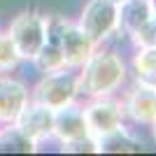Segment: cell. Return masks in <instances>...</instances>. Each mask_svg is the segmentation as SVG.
I'll return each mask as SVG.
<instances>
[{
    "instance_id": "8",
    "label": "cell",
    "mask_w": 156,
    "mask_h": 156,
    "mask_svg": "<svg viewBox=\"0 0 156 156\" xmlns=\"http://www.w3.org/2000/svg\"><path fill=\"white\" fill-rule=\"evenodd\" d=\"M51 135L58 137V142H70V140H79V137L89 135L86 128L84 110L77 105H63L58 110H54V124H51Z\"/></svg>"
},
{
    "instance_id": "4",
    "label": "cell",
    "mask_w": 156,
    "mask_h": 156,
    "mask_svg": "<svg viewBox=\"0 0 156 156\" xmlns=\"http://www.w3.org/2000/svg\"><path fill=\"white\" fill-rule=\"evenodd\" d=\"M119 2L117 0H89L79 19V28L93 40V44L103 42L117 30Z\"/></svg>"
},
{
    "instance_id": "6",
    "label": "cell",
    "mask_w": 156,
    "mask_h": 156,
    "mask_svg": "<svg viewBox=\"0 0 156 156\" xmlns=\"http://www.w3.org/2000/svg\"><path fill=\"white\" fill-rule=\"evenodd\" d=\"M61 54H63V61L68 68H79L89 61V56L93 54V40L86 35L79 26H72L65 21V26L61 28L58 40H56Z\"/></svg>"
},
{
    "instance_id": "16",
    "label": "cell",
    "mask_w": 156,
    "mask_h": 156,
    "mask_svg": "<svg viewBox=\"0 0 156 156\" xmlns=\"http://www.w3.org/2000/svg\"><path fill=\"white\" fill-rule=\"evenodd\" d=\"M19 61L21 58H19V54H16V49H14L9 35H0V72L14 68Z\"/></svg>"
},
{
    "instance_id": "18",
    "label": "cell",
    "mask_w": 156,
    "mask_h": 156,
    "mask_svg": "<svg viewBox=\"0 0 156 156\" xmlns=\"http://www.w3.org/2000/svg\"><path fill=\"white\" fill-rule=\"evenodd\" d=\"M151 130H154V140H156V119L151 121Z\"/></svg>"
},
{
    "instance_id": "9",
    "label": "cell",
    "mask_w": 156,
    "mask_h": 156,
    "mask_svg": "<svg viewBox=\"0 0 156 156\" xmlns=\"http://www.w3.org/2000/svg\"><path fill=\"white\" fill-rule=\"evenodd\" d=\"M154 16H156L154 0H121L117 28H124L130 35H137L154 21Z\"/></svg>"
},
{
    "instance_id": "11",
    "label": "cell",
    "mask_w": 156,
    "mask_h": 156,
    "mask_svg": "<svg viewBox=\"0 0 156 156\" xmlns=\"http://www.w3.org/2000/svg\"><path fill=\"white\" fill-rule=\"evenodd\" d=\"M126 110L135 121L140 124H151L156 119V86L151 84H140L130 91L128 100H126Z\"/></svg>"
},
{
    "instance_id": "15",
    "label": "cell",
    "mask_w": 156,
    "mask_h": 156,
    "mask_svg": "<svg viewBox=\"0 0 156 156\" xmlns=\"http://www.w3.org/2000/svg\"><path fill=\"white\" fill-rule=\"evenodd\" d=\"M133 65L140 77H156V44H142L133 58Z\"/></svg>"
},
{
    "instance_id": "3",
    "label": "cell",
    "mask_w": 156,
    "mask_h": 156,
    "mask_svg": "<svg viewBox=\"0 0 156 156\" xmlns=\"http://www.w3.org/2000/svg\"><path fill=\"white\" fill-rule=\"evenodd\" d=\"M77 93H79V75L65 70V68H61L56 72H49L35 86V100L47 105L49 110H58L63 105L72 103Z\"/></svg>"
},
{
    "instance_id": "5",
    "label": "cell",
    "mask_w": 156,
    "mask_h": 156,
    "mask_svg": "<svg viewBox=\"0 0 156 156\" xmlns=\"http://www.w3.org/2000/svg\"><path fill=\"white\" fill-rule=\"evenodd\" d=\"M121 105L117 100H110V98H96L89 107L84 110V119H86V128H89V135L91 137H100L107 135L112 130L121 128Z\"/></svg>"
},
{
    "instance_id": "1",
    "label": "cell",
    "mask_w": 156,
    "mask_h": 156,
    "mask_svg": "<svg viewBox=\"0 0 156 156\" xmlns=\"http://www.w3.org/2000/svg\"><path fill=\"white\" fill-rule=\"evenodd\" d=\"M124 77V63L114 54H91L84 63V72L79 75V89H84L93 98L110 96L114 89L121 86Z\"/></svg>"
},
{
    "instance_id": "12",
    "label": "cell",
    "mask_w": 156,
    "mask_h": 156,
    "mask_svg": "<svg viewBox=\"0 0 156 156\" xmlns=\"http://www.w3.org/2000/svg\"><path fill=\"white\" fill-rule=\"evenodd\" d=\"M96 144L98 151H105V154H130V151H137V147H140L133 137L124 133V128H117L107 135L96 137Z\"/></svg>"
},
{
    "instance_id": "14",
    "label": "cell",
    "mask_w": 156,
    "mask_h": 156,
    "mask_svg": "<svg viewBox=\"0 0 156 156\" xmlns=\"http://www.w3.org/2000/svg\"><path fill=\"white\" fill-rule=\"evenodd\" d=\"M33 61H35L40 72H56V70H61V68H65L63 54H61L58 44H54V42H44L42 49L35 54Z\"/></svg>"
},
{
    "instance_id": "7",
    "label": "cell",
    "mask_w": 156,
    "mask_h": 156,
    "mask_svg": "<svg viewBox=\"0 0 156 156\" xmlns=\"http://www.w3.org/2000/svg\"><path fill=\"white\" fill-rule=\"evenodd\" d=\"M51 124H54V110H49L47 105L35 103L23 105V110L19 112V117L14 119V126L19 128L21 135H26L30 142H37L42 137L51 135Z\"/></svg>"
},
{
    "instance_id": "10",
    "label": "cell",
    "mask_w": 156,
    "mask_h": 156,
    "mask_svg": "<svg viewBox=\"0 0 156 156\" xmlns=\"http://www.w3.org/2000/svg\"><path fill=\"white\" fill-rule=\"evenodd\" d=\"M28 103V91L19 79L0 77V121L14 124L23 105Z\"/></svg>"
},
{
    "instance_id": "2",
    "label": "cell",
    "mask_w": 156,
    "mask_h": 156,
    "mask_svg": "<svg viewBox=\"0 0 156 156\" xmlns=\"http://www.w3.org/2000/svg\"><path fill=\"white\" fill-rule=\"evenodd\" d=\"M9 40L14 49L19 54V58L33 61L35 54L42 49L47 42V19L35 12H21L9 26Z\"/></svg>"
},
{
    "instance_id": "13",
    "label": "cell",
    "mask_w": 156,
    "mask_h": 156,
    "mask_svg": "<svg viewBox=\"0 0 156 156\" xmlns=\"http://www.w3.org/2000/svg\"><path fill=\"white\" fill-rule=\"evenodd\" d=\"M16 151V154H28L35 151V142H30L26 135H21L19 128H2L0 130V154Z\"/></svg>"
},
{
    "instance_id": "17",
    "label": "cell",
    "mask_w": 156,
    "mask_h": 156,
    "mask_svg": "<svg viewBox=\"0 0 156 156\" xmlns=\"http://www.w3.org/2000/svg\"><path fill=\"white\" fill-rule=\"evenodd\" d=\"M63 151H68V154H96V151H98L96 137L84 135V137H79V140L63 142Z\"/></svg>"
},
{
    "instance_id": "19",
    "label": "cell",
    "mask_w": 156,
    "mask_h": 156,
    "mask_svg": "<svg viewBox=\"0 0 156 156\" xmlns=\"http://www.w3.org/2000/svg\"><path fill=\"white\" fill-rule=\"evenodd\" d=\"M117 2H121V0H117Z\"/></svg>"
}]
</instances>
